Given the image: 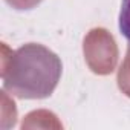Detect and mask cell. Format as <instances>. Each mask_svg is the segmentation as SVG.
Segmentation results:
<instances>
[{
  "mask_svg": "<svg viewBox=\"0 0 130 130\" xmlns=\"http://www.w3.org/2000/svg\"><path fill=\"white\" fill-rule=\"evenodd\" d=\"M61 60L38 43H28L3 61V89L22 100L47 98L61 77Z\"/></svg>",
  "mask_w": 130,
  "mask_h": 130,
  "instance_id": "6da1fadb",
  "label": "cell"
},
{
  "mask_svg": "<svg viewBox=\"0 0 130 130\" xmlns=\"http://www.w3.org/2000/svg\"><path fill=\"white\" fill-rule=\"evenodd\" d=\"M84 54L90 68L95 64L98 55H101L96 74L104 75V74H110L115 69L118 51H116L113 37L107 34L106 29L90 31V34L84 38Z\"/></svg>",
  "mask_w": 130,
  "mask_h": 130,
  "instance_id": "7a4b0ae2",
  "label": "cell"
},
{
  "mask_svg": "<svg viewBox=\"0 0 130 130\" xmlns=\"http://www.w3.org/2000/svg\"><path fill=\"white\" fill-rule=\"evenodd\" d=\"M118 84H119V89L130 96V47L127 51V57L122 63V66L119 69V74H118Z\"/></svg>",
  "mask_w": 130,
  "mask_h": 130,
  "instance_id": "3957f363",
  "label": "cell"
},
{
  "mask_svg": "<svg viewBox=\"0 0 130 130\" xmlns=\"http://www.w3.org/2000/svg\"><path fill=\"white\" fill-rule=\"evenodd\" d=\"M119 31L130 43V0H122L119 11Z\"/></svg>",
  "mask_w": 130,
  "mask_h": 130,
  "instance_id": "277c9868",
  "label": "cell"
},
{
  "mask_svg": "<svg viewBox=\"0 0 130 130\" xmlns=\"http://www.w3.org/2000/svg\"><path fill=\"white\" fill-rule=\"evenodd\" d=\"M6 2L15 9H32L41 0H6Z\"/></svg>",
  "mask_w": 130,
  "mask_h": 130,
  "instance_id": "5b68a950",
  "label": "cell"
}]
</instances>
